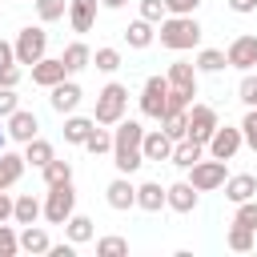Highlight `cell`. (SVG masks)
<instances>
[{
	"label": "cell",
	"mask_w": 257,
	"mask_h": 257,
	"mask_svg": "<svg viewBox=\"0 0 257 257\" xmlns=\"http://www.w3.org/2000/svg\"><path fill=\"white\" fill-rule=\"evenodd\" d=\"M141 141H145V124L120 116V120H116V133H112V165H116V173L133 177V173L145 165V157H141Z\"/></svg>",
	"instance_id": "obj_1"
},
{
	"label": "cell",
	"mask_w": 257,
	"mask_h": 257,
	"mask_svg": "<svg viewBox=\"0 0 257 257\" xmlns=\"http://www.w3.org/2000/svg\"><path fill=\"white\" fill-rule=\"evenodd\" d=\"M161 44L173 48V52H185V48H197L201 44V24L197 16H165L161 28H157Z\"/></svg>",
	"instance_id": "obj_2"
},
{
	"label": "cell",
	"mask_w": 257,
	"mask_h": 257,
	"mask_svg": "<svg viewBox=\"0 0 257 257\" xmlns=\"http://www.w3.org/2000/svg\"><path fill=\"white\" fill-rule=\"evenodd\" d=\"M124 108H128V88L116 84V80H108V84L96 92V112H92V120H96V124H116V120L124 116Z\"/></svg>",
	"instance_id": "obj_3"
},
{
	"label": "cell",
	"mask_w": 257,
	"mask_h": 257,
	"mask_svg": "<svg viewBox=\"0 0 257 257\" xmlns=\"http://www.w3.org/2000/svg\"><path fill=\"white\" fill-rule=\"evenodd\" d=\"M72 213H76V189H72V181L52 185L48 197H44V205H40V217H44L48 225H64Z\"/></svg>",
	"instance_id": "obj_4"
},
{
	"label": "cell",
	"mask_w": 257,
	"mask_h": 257,
	"mask_svg": "<svg viewBox=\"0 0 257 257\" xmlns=\"http://www.w3.org/2000/svg\"><path fill=\"white\" fill-rule=\"evenodd\" d=\"M12 48H16V64H36V60L48 52V32L28 24V28H20V32H16Z\"/></svg>",
	"instance_id": "obj_5"
},
{
	"label": "cell",
	"mask_w": 257,
	"mask_h": 257,
	"mask_svg": "<svg viewBox=\"0 0 257 257\" xmlns=\"http://www.w3.org/2000/svg\"><path fill=\"white\" fill-rule=\"evenodd\" d=\"M141 112L149 120H161L169 112V80L165 76H149L145 88H141Z\"/></svg>",
	"instance_id": "obj_6"
},
{
	"label": "cell",
	"mask_w": 257,
	"mask_h": 257,
	"mask_svg": "<svg viewBox=\"0 0 257 257\" xmlns=\"http://www.w3.org/2000/svg\"><path fill=\"white\" fill-rule=\"evenodd\" d=\"M241 145H245V141H241V124H237V128L217 124V128H213V137L205 141V153H209V157H217V161H233V157L241 153Z\"/></svg>",
	"instance_id": "obj_7"
},
{
	"label": "cell",
	"mask_w": 257,
	"mask_h": 257,
	"mask_svg": "<svg viewBox=\"0 0 257 257\" xmlns=\"http://www.w3.org/2000/svg\"><path fill=\"white\" fill-rule=\"evenodd\" d=\"M189 173H193L189 185H193L197 193H209V189H221V185H225V161H217V157H209V161L201 157L197 165H189Z\"/></svg>",
	"instance_id": "obj_8"
},
{
	"label": "cell",
	"mask_w": 257,
	"mask_h": 257,
	"mask_svg": "<svg viewBox=\"0 0 257 257\" xmlns=\"http://www.w3.org/2000/svg\"><path fill=\"white\" fill-rule=\"evenodd\" d=\"M217 124H221V120H217V108H213V104H189V133H185L189 141H201V145H205Z\"/></svg>",
	"instance_id": "obj_9"
},
{
	"label": "cell",
	"mask_w": 257,
	"mask_h": 257,
	"mask_svg": "<svg viewBox=\"0 0 257 257\" xmlns=\"http://www.w3.org/2000/svg\"><path fill=\"white\" fill-rule=\"evenodd\" d=\"M225 60H229L233 68H241V72H253V68H257V36H253V32L237 36V40L225 48Z\"/></svg>",
	"instance_id": "obj_10"
},
{
	"label": "cell",
	"mask_w": 257,
	"mask_h": 257,
	"mask_svg": "<svg viewBox=\"0 0 257 257\" xmlns=\"http://www.w3.org/2000/svg\"><path fill=\"white\" fill-rule=\"evenodd\" d=\"M48 92H52V96H48V104H52L60 116L76 112V104H80V96H84V92H80V84H76V80H68V76H64L60 84H52Z\"/></svg>",
	"instance_id": "obj_11"
},
{
	"label": "cell",
	"mask_w": 257,
	"mask_h": 257,
	"mask_svg": "<svg viewBox=\"0 0 257 257\" xmlns=\"http://www.w3.org/2000/svg\"><path fill=\"white\" fill-rule=\"evenodd\" d=\"M104 201H108V209H116V213H124V209H133L137 205V185L120 173V177H112L108 181V189H104Z\"/></svg>",
	"instance_id": "obj_12"
},
{
	"label": "cell",
	"mask_w": 257,
	"mask_h": 257,
	"mask_svg": "<svg viewBox=\"0 0 257 257\" xmlns=\"http://www.w3.org/2000/svg\"><path fill=\"white\" fill-rule=\"evenodd\" d=\"M64 76H68V68H64V60H60V56H40V60L32 64V84H40V88L60 84Z\"/></svg>",
	"instance_id": "obj_13"
},
{
	"label": "cell",
	"mask_w": 257,
	"mask_h": 257,
	"mask_svg": "<svg viewBox=\"0 0 257 257\" xmlns=\"http://www.w3.org/2000/svg\"><path fill=\"white\" fill-rule=\"evenodd\" d=\"M4 128H8V137L20 141V145H28L32 137H40V120H36V112H28V108H16Z\"/></svg>",
	"instance_id": "obj_14"
},
{
	"label": "cell",
	"mask_w": 257,
	"mask_h": 257,
	"mask_svg": "<svg viewBox=\"0 0 257 257\" xmlns=\"http://www.w3.org/2000/svg\"><path fill=\"white\" fill-rule=\"evenodd\" d=\"M169 153H173V137L165 128L145 133V141H141V157L145 161H169Z\"/></svg>",
	"instance_id": "obj_15"
},
{
	"label": "cell",
	"mask_w": 257,
	"mask_h": 257,
	"mask_svg": "<svg viewBox=\"0 0 257 257\" xmlns=\"http://www.w3.org/2000/svg\"><path fill=\"white\" fill-rule=\"evenodd\" d=\"M165 80H169V88H181V92H193L197 96V68L189 60H173L169 72H165Z\"/></svg>",
	"instance_id": "obj_16"
},
{
	"label": "cell",
	"mask_w": 257,
	"mask_h": 257,
	"mask_svg": "<svg viewBox=\"0 0 257 257\" xmlns=\"http://www.w3.org/2000/svg\"><path fill=\"white\" fill-rule=\"evenodd\" d=\"M225 197H229L233 205H241V201H253V197H257V177H253V173L225 177Z\"/></svg>",
	"instance_id": "obj_17"
},
{
	"label": "cell",
	"mask_w": 257,
	"mask_h": 257,
	"mask_svg": "<svg viewBox=\"0 0 257 257\" xmlns=\"http://www.w3.org/2000/svg\"><path fill=\"white\" fill-rule=\"evenodd\" d=\"M165 205L177 209V213H193V209H197V189H193L189 181H177V185L165 189Z\"/></svg>",
	"instance_id": "obj_18"
},
{
	"label": "cell",
	"mask_w": 257,
	"mask_h": 257,
	"mask_svg": "<svg viewBox=\"0 0 257 257\" xmlns=\"http://www.w3.org/2000/svg\"><path fill=\"white\" fill-rule=\"evenodd\" d=\"M68 24H72V32H92L96 0H68Z\"/></svg>",
	"instance_id": "obj_19"
},
{
	"label": "cell",
	"mask_w": 257,
	"mask_h": 257,
	"mask_svg": "<svg viewBox=\"0 0 257 257\" xmlns=\"http://www.w3.org/2000/svg\"><path fill=\"white\" fill-rule=\"evenodd\" d=\"M205 157V145L201 141H173V153H169V165H177V169H189V165H197Z\"/></svg>",
	"instance_id": "obj_20"
},
{
	"label": "cell",
	"mask_w": 257,
	"mask_h": 257,
	"mask_svg": "<svg viewBox=\"0 0 257 257\" xmlns=\"http://www.w3.org/2000/svg\"><path fill=\"white\" fill-rule=\"evenodd\" d=\"M60 60H64V68H68V76H72V72H80V68L92 64V48H88L84 40H72V44L60 52Z\"/></svg>",
	"instance_id": "obj_21"
},
{
	"label": "cell",
	"mask_w": 257,
	"mask_h": 257,
	"mask_svg": "<svg viewBox=\"0 0 257 257\" xmlns=\"http://www.w3.org/2000/svg\"><path fill=\"white\" fill-rule=\"evenodd\" d=\"M137 209H145V213H161V209H165V189H161L157 181L137 185Z\"/></svg>",
	"instance_id": "obj_22"
},
{
	"label": "cell",
	"mask_w": 257,
	"mask_h": 257,
	"mask_svg": "<svg viewBox=\"0 0 257 257\" xmlns=\"http://www.w3.org/2000/svg\"><path fill=\"white\" fill-rule=\"evenodd\" d=\"M36 217H40V201H36L32 193H20V197L12 201V221H16V225H36Z\"/></svg>",
	"instance_id": "obj_23"
},
{
	"label": "cell",
	"mask_w": 257,
	"mask_h": 257,
	"mask_svg": "<svg viewBox=\"0 0 257 257\" xmlns=\"http://www.w3.org/2000/svg\"><path fill=\"white\" fill-rule=\"evenodd\" d=\"M124 40H128V48H149V44L157 40V28H153L149 20H141V16H137V20L124 28Z\"/></svg>",
	"instance_id": "obj_24"
},
{
	"label": "cell",
	"mask_w": 257,
	"mask_h": 257,
	"mask_svg": "<svg viewBox=\"0 0 257 257\" xmlns=\"http://www.w3.org/2000/svg\"><path fill=\"white\" fill-rule=\"evenodd\" d=\"M52 157H56V153H52V145H48L44 137H32V141L24 145V165H32V169H44Z\"/></svg>",
	"instance_id": "obj_25"
},
{
	"label": "cell",
	"mask_w": 257,
	"mask_h": 257,
	"mask_svg": "<svg viewBox=\"0 0 257 257\" xmlns=\"http://www.w3.org/2000/svg\"><path fill=\"white\" fill-rule=\"evenodd\" d=\"M64 233H68V241L72 245H84V241H92V217H84V213H72L68 221H64Z\"/></svg>",
	"instance_id": "obj_26"
},
{
	"label": "cell",
	"mask_w": 257,
	"mask_h": 257,
	"mask_svg": "<svg viewBox=\"0 0 257 257\" xmlns=\"http://www.w3.org/2000/svg\"><path fill=\"white\" fill-rule=\"evenodd\" d=\"M24 177V157L16 153H0V189H12Z\"/></svg>",
	"instance_id": "obj_27"
},
{
	"label": "cell",
	"mask_w": 257,
	"mask_h": 257,
	"mask_svg": "<svg viewBox=\"0 0 257 257\" xmlns=\"http://www.w3.org/2000/svg\"><path fill=\"white\" fill-rule=\"evenodd\" d=\"M92 116H76V112H68V120H64V141L68 145H84V137L92 133Z\"/></svg>",
	"instance_id": "obj_28"
},
{
	"label": "cell",
	"mask_w": 257,
	"mask_h": 257,
	"mask_svg": "<svg viewBox=\"0 0 257 257\" xmlns=\"http://www.w3.org/2000/svg\"><path fill=\"white\" fill-rule=\"evenodd\" d=\"M161 128H165L173 141H185V133H189V108H173V112H165V116H161Z\"/></svg>",
	"instance_id": "obj_29"
},
{
	"label": "cell",
	"mask_w": 257,
	"mask_h": 257,
	"mask_svg": "<svg viewBox=\"0 0 257 257\" xmlns=\"http://www.w3.org/2000/svg\"><path fill=\"white\" fill-rule=\"evenodd\" d=\"M48 233L44 229H36V225H24V233H20V249L24 253H48Z\"/></svg>",
	"instance_id": "obj_30"
},
{
	"label": "cell",
	"mask_w": 257,
	"mask_h": 257,
	"mask_svg": "<svg viewBox=\"0 0 257 257\" xmlns=\"http://www.w3.org/2000/svg\"><path fill=\"white\" fill-rule=\"evenodd\" d=\"M225 64H229V60H225V52H221V48H201L193 68H197V72H221Z\"/></svg>",
	"instance_id": "obj_31"
},
{
	"label": "cell",
	"mask_w": 257,
	"mask_h": 257,
	"mask_svg": "<svg viewBox=\"0 0 257 257\" xmlns=\"http://www.w3.org/2000/svg\"><path fill=\"white\" fill-rule=\"evenodd\" d=\"M84 149H88L92 157H100V153H112V133H108L104 124H100V128L92 124V133L84 137Z\"/></svg>",
	"instance_id": "obj_32"
},
{
	"label": "cell",
	"mask_w": 257,
	"mask_h": 257,
	"mask_svg": "<svg viewBox=\"0 0 257 257\" xmlns=\"http://www.w3.org/2000/svg\"><path fill=\"white\" fill-rule=\"evenodd\" d=\"M40 173H44V185H48V189H52V185H64V181H72V165H68V161H56V157H52V161H48Z\"/></svg>",
	"instance_id": "obj_33"
},
{
	"label": "cell",
	"mask_w": 257,
	"mask_h": 257,
	"mask_svg": "<svg viewBox=\"0 0 257 257\" xmlns=\"http://www.w3.org/2000/svg\"><path fill=\"white\" fill-rule=\"evenodd\" d=\"M253 245H257L253 229H245V225H237V221H233V229H229V249H237V253H249Z\"/></svg>",
	"instance_id": "obj_34"
},
{
	"label": "cell",
	"mask_w": 257,
	"mask_h": 257,
	"mask_svg": "<svg viewBox=\"0 0 257 257\" xmlns=\"http://www.w3.org/2000/svg\"><path fill=\"white\" fill-rule=\"evenodd\" d=\"M32 4H36V16L44 24H52V20H60L68 12V0H32Z\"/></svg>",
	"instance_id": "obj_35"
},
{
	"label": "cell",
	"mask_w": 257,
	"mask_h": 257,
	"mask_svg": "<svg viewBox=\"0 0 257 257\" xmlns=\"http://www.w3.org/2000/svg\"><path fill=\"white\" fill-rule=\"evenodd\" d=\"M237 100H241L245 108L257 104V72H245V76H241V84H237Z\"/></svg>",
	"instance_id": "obj_36"
},
{
	"label": "cell",
	"mask_w": 257,
	"mask_h": 257,
	"mask_svg": "<svg viewBox=\"0 0 257 257\" xmlns=\"http://www.w3.org/2000/svg\"><path fill=\"white\" fill-rule=\"evenodd\" d=\"M92 64H96L100 72H116V68H120V52H116V48H96V52H92Z\"/></svg>",
	"instance_id": "obj_37"
},
{
	"label": "cell",
	"mask_w": 257,
	"mask_h": 257,
	"mask_svg": "<svg viewBox=\"0 0 257 257\" xmlns=\"http://www.w3.org/2000/svg\"><path fill=\"white\" fill-rule=\"evenodd\" d=\"M20 253V233H12V225L0 221V257H16Z\"/></svg>",
	"instance_id": "obj_38"
},
{
	"label": "cell",
	"mask_w": 257,
	"mask_h": 257,
	"mask_svg": "<svg viewBox=\"0 0 257 257\" xmlns=\"http://www.w3.org/2000/svg\"><path fill=\"white\" fill-rule=\"evenodd\" d=\"M96 253L100 257H120V253H128V241L124 237H100L96 241Z\"/></svg>",
	"instance_id": "obj_39"
},
{
	"label": "cell",
	"mask_w": 257,
	"mask_h": 257,
	"mask_svg": "<svg viewBox=\"0 0 257 257\" xmlns=\"http://www.w3.org/2000/svg\"><path fill=\"white\" fill-rule=\"evenodd\" d=\"M241 141L257 153V104H253V108L245 112V120H241Z\"/></svg>",
	"instance_id": "obj_40"
},
{
	"label": "cell",
	"mask_w": 257,
	"mask_h": 257,
	"mask_svg": "<svg viewBox=\"0 0 257 257\" xmlns=\"http://www.w3.org/2000/svg\"><path fill=\"white\" fill-rule=\"evenodd\" d=\"M169 12H165V0H141V20H149V24H161Z\"/></svg>",
	"instance_id": "obj_41"
},
{
	"label": "cell",
	"mask_w": 257,
	"mask_h": 257,
	"mask_svg": "<svg viewBox=\"0 0 257 257\" xmlns=\"http://www.w3.org/2000/svg\"><path fill=\"white\" fill-rule=\"evenodd\" d=\"M233 221H237V225H245V229H257V197H253V201H241Z\"/></svg>",
	"instance_id": "obj_42"
},
{
	"label": "cell",
	"mask_w": 257,
	"mask_h": 257,
	"mask_svg": "<svg viewBox=\"0 0 257 257\" xmlns=\"http://www.w3.org/2000/svg\"><path fill=\"white\" fill-rule=\"evenodd\" d=\"M201 0H165V12L169 16H197Z\"/></svg>",
	"instance_id": "obj_43"
},
{
	"label": "cell",
	"mask_w": 257,
	"mask_h": 257,
	"mask_svg": "<svg viewBox=\"0 0 257 257\" xmlns=\"http://www.w3.org/2000/svg\"><path fill=\"white\" fill-rule=\"evenodd\" d=\"M16 108H20V96H16V88H4V84H0V116L8 120Z\"/></svg>",
	"instance_id": "obj_44"
},
{
	"label": "cell",
	"mask_w": 257,
	"mask_h": 257,
	"mask_svg": "<svg viewBox=\"0 0 257 257\" xmlns=\"http://www.w3.org/2000/svg\"><path fill=\"white\" fill-rule=\"evenodd\" d=\"M0 84H4V88H16V84H20V64H4V68H0Z\"/></svg>",
	"instance_id": "obj_45"
},
{
	"label": "cell",
	"mask_w": 257,
	"mask_h": 257,
	"mask_svg": "<svg viewBox=\"0 0 257 257\" xmlns=\"http://www.w3.org/2000/svg\"><path fill=\"white\" fill-rule=\"evenodd\" d=\"M4 64H16V48L8 44V40H0V68Z\"/></svg>",
	"instance_id": "obj_46"
},
{
	"label": "cell",
	"mask_w": 257,
	"mask_h": 257,
	"mask_svg": "<svg viewBox=\"0 0 257 257\" xmlns=\"http://www.w3.org/2000/svg\"><path fill=\"white\" fill-rule=\"evenodd\" d=\"M229 8L245 16V12H253V8H257V0H229Z\"/></svg>",
	"instance_id": "obj_47"
},
{
	"label": "cell",
	"mask_w": 257,
	"mask_h": 257,
	"mask_svg": "<svg viewBox=\"0 0 257 257\" xmlns=\"http://www.w3.org/2000/svg\"><path fill=\"white\" fill-rule=\"evenodd\" d=\"M8 217H12V197L0 189V221H8Z\"/></svg>",
	"instance_id": "obj_48"
},
{
	"label": "cell",
	"mask_w": 257,
	"mask_h": 257,
	"mask_svg": "<svg viewBox=\"0 0 257 257\" xmlns=\"http://www.w3.org/2000/svg\"><path fill=\"white\" fill-rule=\"evenodd\" d=\"M4 145H8V128H4V116H0V153H4Z\"/></svg>",
	"instance_id": "obj_49"
},
{
	"label": "cell",
	"mask_w": 257,
	"mask_h": 257,
	"mask_svg": "<svg viewBox=\"0 0 257 257\" xmlns=\"http://www.w3.org/2000/svg\"><path fill=\"white\" fill-rule=\"evenodd\" d=\"M100 4H104V8H124L128 0H100Z\"/></svg>",
	"instance_id": "obj_50"
},
{
	"label": "cell",
	"mask_w": 257,
	"mask_h": 257,
	"mask_svg": "<svg viewBox=\"0 0 257 257\" xmlns=\"http://www.w3.org/2000/svg\"><path fill=\"white\" fill-rule=\"evenodd\" d=\"M253 237H257V229H253Z\"/></svg>",
	"instance_id": "obj_51"
}]
</instances>
